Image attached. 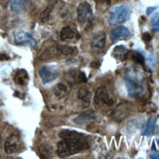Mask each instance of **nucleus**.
<instances>
[{
    "label": "nucleus",
    "instance_id": "f257e3e1",
    "mask_svg": "<svg viewBox=\"0 0 159 159\" xmlns=\"http://www.w3.org/2000/svg\"><path fill=\"white\" fill-rule=\"evenodd\" d=\"M61 141L58 143L57 153L59 157H68L89 148L88 138L76 131L63 130L60 133Z\"/></svg>",
    "mask_w": 159,
    "mask_h": 159
},
{
    "label": "nucleus",
    "instance_id": "f03ea898",
    "mask_svg": "<svg viewBox=\"0 0 159 159\" xmlns=\"http://www.w3.org/2000/svg\"><path fill=\"white\" fill-rule=\"evenodd\" d=\"M124 81L128 90V95L131 98L139 99L147 92L146 77L139 68L131 66L128 67L124 74Z\"/></svg>",
    "mask_w": 159,
    "mask_h": 159
},
{
    "label": "nucleus",
    "instance_id": "7ed1b4c3",
    "mask_svg": "<svg viewBox=\"0 0 159 159\" xmlns=\"http://www.w3.org/2000/svg\"><path fill=\"white\" fill-rule=\"evenodd\" d=\"M130 17V9L127 5H119L116 6L110 11L108 23L109 25H114L121 23H124Z\"/></svg>",
    "mask_w": 159,
    "mask_h": 159
},
{
    "label": "nucleus",
    "instance_id": "20e7f679",
    "mask_svg": "<svg viewBox=\"0 0 159 159\" xmlns=\"http://www.w3.org/2000/svg\"><path fill=\"white\" fill-rule=\"evenodd\" d=\"M39 75L44 84H47L59 77L60 70L57 66H43L39 70Z\"/></svg>",
    "mask_w": 159,
    "mask_h": 159
},
{
    "label": "nucleus",
    "instance_id": "39448f33",
    "mask_svg": "<svg viewBox=\"0 0 159 159\" xmlns=\"http://www.w3.org/2000/svg\"><path fill=\"white\" fill-rule=\"evenodd\" d=\"M14 41L17 45H25L29 44L32 48H36V41L30 32L25 30H18L14 32Z\"/></svg>",
    "mask_w": 159,
    "mask_h": 159
},
{
    "label": "nucleus",
    "instance_id": "423d86ee",
    "mask_svg": "<svg viewBox=\"0 0 159 159\" xmlns=\"http://www.w3.org/2000/svg\"><path fill=\"white\" fill-rule=\"evenodd\" d=\"M22 148V141L17 135H11L7 138L4 143V150L7 154H13L20 150Z\"/></svg>",
    "mask_w": 159,
    "mask_h": 159
},
{
    "label": "nucleus",
    "instance_id": "0eeeda50",
    "mask_svg": "<svg viewBox=\"0 0 159 159\" xmlns=\"http://www.w3.org/2000/svg\"><path fill=\"white\" fill-rule=\"evenodd\" d=\"M114 103V100L108 95L107 90L105 87H101L97 90L95 95V105L96 106H107L111 107Z\"/></svg>",
    "mask_w": 159,
    "mask_h": 159
},
{
    "label": "nucleus",
    "instance_id": "6e6552de",
    "mask_svg": "<svg viewBox=\"0 0 159 159\" xmlns=\"http://www.w3.org/2000/svg\"><path fill=\"white\" fill-rule=\"evenodd\" d=\"M77 19L79 23H86L89 18L92 16V8L91 5L88 2L83 1L81 2L76 8Z\"/></svg>",
    "mask_w": 159,
    "mask_h": 159
},
{
    "label": "nucleus",
    "instance_id": "1a4fd4ad",
    "mask_svg": "<svg viewBox=\"0 0 159 159\" xmlns=\"http://www.w3.org/2000/svg\"><path fill=\"white\" fill-rule=\"evenodd\" d=\"M66 79L70 84H78V83H85L87 81L86 74L78 70H70L66 73Z\"/></svg>",
    "mask_w": 159,
    "mask_h": 159
},
{
    "label": "nucleus",
    "instance_id": "9d476101",
    "mask_svg": "<svg viewBox=\"0 0 159 159\" xmlns=\"http://www.w3.org/2000/svg\"><path fill=\"white\" fill-rule=\"evenodd\" d=\"M130 35H131V32L126 26L119 25L115 27V29H113L111 32H110V39H111L112 42H115V41L119 39H126L130 37Z\"/></svg>",
    "mask_w": 159,
    "mask_h": 159
},
{
    "label": "nucleus",
    "instance_id": "9b49d317",
    "mask_svg": "<svg viewBox=\"0 0 159 159\" xmlns=\"http://www.w3.org/2000/svg\"><path fill=\"white\" fill-rule=\"evenodd\" d=\"M106 34L103 32H99L95 34L92 38V42H91V46L92 49L95 51H101L106 46Z\"/></svg>",
    "mask_w": 159,
    "mask_h": 159
},
{
    "label": "nucleus",
    "instance_id": "f8f14e48",
    "mask_svg": "<svg viewBox=\"0 0 159 159\" xmlns=\"http://www.w3.org/2000/svg\"><path fill=\"white\" fill-rule=\"evenodd\" d=\"M130 110H131V107L127 103H121V105L117 107L116 109L114 110V112H113L114 119L118 121L124 119L125 117H127L130 114Z\"/></svg>",
    "mask_w": 159,
    "mask_h": 159
},
{
    "label": "nucleus",
    "instance_id": "ddd939ff",
    "mask_svg": "<svg viewBox=\"0 0 159 159\" xmlns=\"http://www.w3.org/2000/svg\"><path fill=\"white\" fill-rule=\"evenodd\" d=\"M13 78L15 83H17L18 85L20 86H25L27 84V82L30 80V76H29V73L26 72L25 70H18L15 71L13 75Z\"/></svg>",
    "mask_w": 159,
    "mask_h": 159
},
{
    "label": "nucleus",
    "instance_id": "4468645a",
    "mask_svg": "<svg viewBox=\"0 0 159 159\" xmlns=\"http://www.w3.org/2000/svg\"><path fill=\"white\" fill-rule=\"evenodd\" d=\"M61 40H72L76 37H79V34L77 31L71 29L70 26H65L63 30H61Z\"/></svg>",
    "mask_w": 159,
    "mask_h": 159
},
{
    "label": "nucleus",
    "instance_id": "2eb2a0df",
    "mask_svg": "<svg viewBox=\"0 0 159 159\" xmlns=\"http://www.w3.org/2000/svg\"><path fill=\"white\" fill-rule=\"evenodd\" d=\"M27 6H29V2L27 0H13L11 2V10L15 13H20L26 10Z\"/></svg>",
    "mask_w": 159,
    "mask_h": 159
},
{
    "label": "nucleus",
    "instance_id": "dca6fc26",
    "mask_svg": "<svg viewBox=\"0 0 159 159\" xmlns=\"http://www.w3.org/2000/svg\"><path fill=\"white\" fill-rule=\"evenodd\" d=\"M127 53H128V50L126 49L125 46L118 45L113 49L112 56L114 57V59H116L118 61H123L127 57Z\"/></svg>",
    "mask_w": 159,
    "mask_h": 159
},
{
    "label": "nucleus",
    "instance_id": "f3484780",
    "mask_svg": "<svg viewBox=\"0 0 159 159\" xmlns=\"http://www.w3.org/2000/svg\"><path fill=\"white\" fill-rule=\"evenodd\" d=\"M58 54H60V52L58 50V45H56V46H50L43 53H41L40 59L41 60H49V59H52L54 57H56Z\"/></svg>",
    "mask_w": 159,
    "mask_h": 159
},
{
    "label": "nucleus",
    "instance_id": "a211bd4d",
    "mask_svg": "<svg viewBox=\"0 0 159 159\" xmlns=\"http://www.w3.org/2000/svg\"><path fill=\"white\" fill-rule=\"evenodd\" d=\"M155 123H156V117L155 116H151L148 118L147 121L146 127L143 129V136H150L152 135L154 132V128H155Z\"/></svg>",
    "mask_w": 159,
    "mask_h": 159
},
{
    "label": "nucleus",
    "instance_id": "6ab92c4d",
    "mask_svg": "<svg viewBox=\"0 0 159 159\" xmlns=\"http://www.w3.org/2000/svg\"><path fill=\"white\" fill-rule=\"evenodd\" d=\"M67 87L64 83H59L54 87V95L57 97L58 99H63L67 95Z\"/></svg>",
    "mask_w": 159,
    "mask_h": 159
},
{
    "label": "nucleus",
    "instance_id": "aec40b11",
    "mask_svg": "<svg viewBox=\"0 0 159 159\" xmlns=\"http://www.w3.org/2000/svg\"><path fill=\"white\" fill-rule=\"evenodd\" d=\"M94 113L93 111H85V112H83L81 113L80 115H78L76 118H74V122L75 123H77V124H83V123H85L89 120H91L94 118Z\"/></svg>",
    "mask_w": 159,
    "mask_h": 159
},
{
    "label": "nucleus",
    "instance_id": "412c9836",
    "mask_svg": "<svg viewBox=\"0 0 159 159\" xmlns=\"http://www.w3.org/2000/svg\"><path fill=\"white\" fill-rule=\"evenodd\" d=\"M58 50L60 54L65 55V56H70L77 52V49L71 46H66V45H58Z\"/></svg>",
    "mask_w": 159,
    "mask_h": 159
},
{
    "label": "nucleus",
    "instance_id": "4be33fe9",
    "mask_svg": "<svg viewBox=\"0 0 159 159\" xmlns=\"http://www.w3.org/2000/svg\"><path fill=\"white\" fill-rule=\"evenodd\" d=\"M78 98L85 103H89L91 101V92L85 87L80 88L78 91Z\"/></svg>",
    "mask_w": 159,
    "mask_h": 159
},
{
    "label": "nucleus",
    "instance_id": "5701e85b",
    "mask_svg": "<svg viewBox=\"0 0 159 159\" xmlns=\"http://www.w3.org/2000/svg\"><path fill=\"white\" fill-rule=\"evenodd\" d=\"M54 5L55 4H49V6L47 7V8L41 13V15H40V19H41V20L42 22H47L48 20H49V18H50V14H51V12H52V10H53V8H54Z\"/></svg>",
    "mask_w": 159,
    "mask_h": 159
},
{
    "label": "nucleus",
    "instance_id": "b1692460",
    "mask_svg": "<svg viewBox=\"0 0 159 159\" xmlns=\"http://www.w3.org/2000/svg\"><path fill=\"white\" fill-rule=\"evenodd\" d=\"M151 27L154 31L159 30V12L155 13L151 18Z\"/></svg>",
    "mask_w": 159,
    "mask_h": 159
},
{
    "label": "nucleus",
    "instance_id": "393cba45",
    "mask_svg": "<svg viewBox=\"0 0 159 159\" xmlns=\"http://www.w3.org/2000/svg\"><path fill=\"white\" fill-rule=\"evenodd\" d=\"M132 59H133L134 61H136V63H138V64L143 65V63H144V58H143V56L141 53L134 52L132 54Z\"/></svg>",
    "mask_w": 159,
    "mask_h": 159
},
{
    "label": "nucleus",
    "instance_id": "a878e982",
    "mask_svg": "<svg viewBox=\"0 0 159 159\" xmlns=\"http://www.w3.org/2000/svg\"><path fill=\"white\" fill-rule=\"evenodd\" d=\"M143 40L146 43H148L151 41V35L148 33V32H144L143 33Z\"/></svg>",
    "mask_w": 159,
    "mask_h": 159
},
{
    "label": "nucleus",
    "instance_id": "bb28decb",
    "mask_svg": "<svg viewBox=\"0 0 159 159\" xmlns=\"http://www.w3.org/2000/svg\"><path fill=\"white\" fill-rule=\"evenodd\" d=\"M150 158H154V159H159V151H155V152L150 153Z\"/></svg>",
    "mask_w": 159,
    "mask_h": 159
},
{
    "label": "nucleus",
    "instance_id": "cd10ccee",
    "mask_svg": "<svg viewBox=\"0 0 159 159\" xmlns=\"http://www.w3.org/2000/svg\"><path fill=\"white\" fill-rule=\"evenodd\" d=\"M156 8H157V7H150V8H148V10H147V15H150V14L152 13Z\"/></svg>",
    "mask_w": 159,
    "mask_h": 159
},
{
    "label": "nucleus",
    "instance_id": "c85d7f7f",
    "mask_svg": "<svg viewBox=\"0 0 159 159\" xmlns=\"http://www.w3.org/2000/svg\"><path fill=\"white\" fill-rule=\"evenodd\" d=\"M1 139H2V135H1V132H0V143H1Z\"/></svg>",
    "mask_w": 159,
    "mask_h": 159
}]
</instances>
